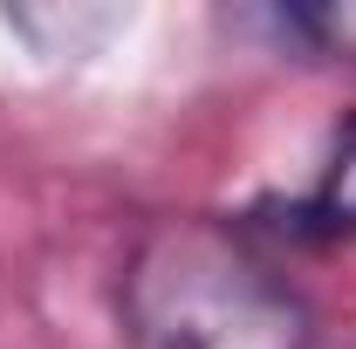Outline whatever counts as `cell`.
<instances>
[{
	"label": "cell",
	"mask_w": 356,
	"mask_h": 349,
	"mask_svg": "<svg viewBox=\"0 0 356 349\" xmlns=\"http://www.w3.org/2000/svg\"><path fill=\"white\" fill-rule=\"evenodd\" d=\"M254 240H288V247H329V240H356V110L336 124L322 172L302 199H267L240 219Z\"/></svg>",
	"instance_id": "2"
},
{
	"label": "cell",
	"mask_w": 356,
	"mask_h": 349,
	"mask_svg": "<svg viewBox=\"0 0 356 349\" xmlns=\"http://www.w3.org/2000/svg\"><path fill=\"white\" fill-rule=\"evenodd\" d=\"M267 28L281 42L309 48L322 62H356V0H322V7H274Z\"/></svg>",
	"instance_id": "3"
},
{
	"label": "cell",
	"mask_w": 356,
	"mask_h": 349,
	"mask_svg": "<svg viewBox=\"0 0 356 349\" xmlns=\"http://www.w3.org/2000/svg\"><path fill=\"white\" fill-rule=\"evenodd\" d=\"M117 302L137 349H322L315 308L240 219H158Z\"/></svg>",
	"instance_id": "1"
}]
</instances>
